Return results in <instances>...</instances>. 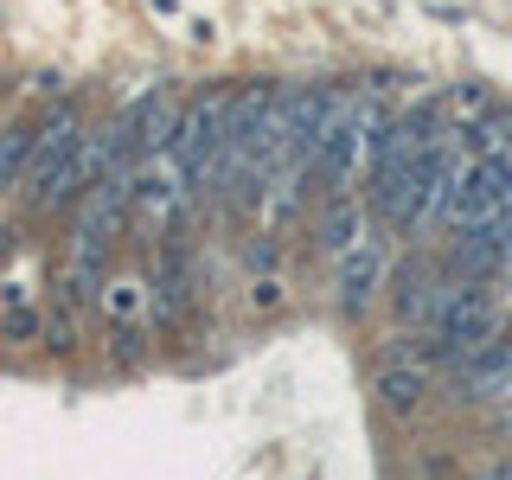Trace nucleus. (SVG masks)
I'll use <instances>...</instances> for the list:
<instances>
[{
	"label": "nucleus",
	"instance_id": "6e6552de",
	"mask_svg": "<svg viewBox=\"0 0 512 480\" xmlns=\"http://www.w3.org/2000/svg\"><path fill=\"white\" fill-rule=\"evenodd\" d=\"M333 269H340V308L346 314H365L378 301V288H384V244H378V237H365V244H352Z\"/></svg>",
	"mask_w": 512,
	"mask_h": 480
},
{
	"label": "nucleus",
	"instance_id": "f03ea898",
	"mask_svg": "<svg viewBox=\"0 0 512 480\" xmlns=\"http://www.w3.org/2000/svg\"><path fill=\"white\" fill-rule=\"evenodd\" d=\"M192 205H199V180H192V167L180 160V148H154L135 160V218L160 224V231H173Z\"/></svg>",
	"mask_w": 512,
	"mask_h": 480
},
{
	"label": "nucleus",
	"instance_id": "1a4fd4ad",
	"mask_svg": "<svg viewBox=\"0 0 512 480\" xmlns=\"http://www.w3.org/2000/svg\"><path fill=\"white\" fill-rule=\"evenodd\" d=\"M455 282L461 276H442V269L410 263L404 276H397V320H410V327H436V314H442V301L455 295Z\"/></svg>",
	"mask_w": 512,
	"mask_h": 480
},
{
	"label": "nucleus",
	"instance_id": "9b49d317",
	"mask_svg": "<svg viewBox=\"0 0 512 480\" xmlns=\"http://www.w3.org/2000/svg\"><path fill=\"white\" fill-rule=\"evenodd\" d=\"M282 301H288L282 276H250V308H256V314H276Z\"/></svg>",
	"mask_w": 512,
	"mask_h": 480
},
{
	"label": "nucleus",
	"instance_id": "7ed1b4c3",
	"mask_svg": "<svg viewBox=\"0 0 512 480\" xmlns=\"http://www.w3.org/2000/svg\"><path fill=\"white\" fill-rule=\"evenodd\" d=\"M224 122H231V90H199V96H186L180 128H173V148H180V160L192 167V180H199V199H212Z\"/></svg>",
	"mask_w": 512,
	"mask_h": 480
},
{
	"label": "nucleus",
	"instance_id": "423d86ee",
	"mask_svg": "<svg viewBox=\"0 0 512 480\" xmlns=\"http://www.w3.org/2000/svg\"><path fill=\"white\" fill-rule=\"evenodd\" d=\"M423 391H429V359H410V352H384V359H378L372 397H378L391 416L423 410Z\"/></svg>",
	"mask_w": 512,
	"mask_h": 480
},
{
	"label": "nucleus",
	"instance_id": "0eeeda50",
	"mask_svg": "<svg viewBox=\"0 0 512 480\" xmlns=\"http://www.w3.org/2000/svg\"><path fill=\"white\" fill-rule=\"evenodd\" d=\"M314 237H320V256H340L352 244H365L372 237V218H365V205H359V192H327L320 199V218H314Z\"/></svg>",
	"mask_w": 512,
	"mask_h": 480
},
{
	"label": "nucleus",
	"instance_id": "39448f33",
	"mask_svg": "<svg viewBox=\"0 0 512 480\" xmlns=\"http://www.w3.org/2000/svg\"><path fill=\"white\" fill-rule=\"evenodd\" d=\"M192 301H199V276H192V250L180 237H167L154 256V327H180L192 314Z\"/></svg>",
	"mask_w": 512,
	"mask_h": 480
},
{
	"label": "nucleus",
	"instance_id": "20e7f679",
	"mask_svg": "<svg viewBox=\"0 0 512 480\" xmlns=\"http://www.w3.org/2000/svg\"><path fill=\"white\" fill-rule=\"evenodd\" d=\"M96 314H103L109 333H148L154 327V269H109Z\"/></svg>",
	"mask_w": 512,
	"mask_h": 480
},
{
	"label": "nucleus",
	"instance_id": "9d476101",
	"mask_svg": "<svg viewBox=\"0 0 512 480\" xmlns=\"http://www.w3.org/2000/svg\"><path fill=\"white\" fill-rule=\"evenodd\" d=\"M32 135H39V122H7L0 128V199L7 192H20V173H26V160H32Z\"/></svg>",
	"mask_w": 512,
	"mask_h": 480
},
{
	"label": "nucleus",
	"instance_id": "f257e3e1",
	"mask_svg": "<svg viewBox=\"0 0 512 480\" xmlns=\"http://www.w3.org/2000/svg\"><path fill=\"white\" fill-rule=\"evenodd\" d=\"M45 320H52V301H45V263L39 250L13 237L0 250V346L7 352H32L45 346Z\"/></svg>",
	"mask_w": 512,
	"mask_h": 480
}]
</instances>
